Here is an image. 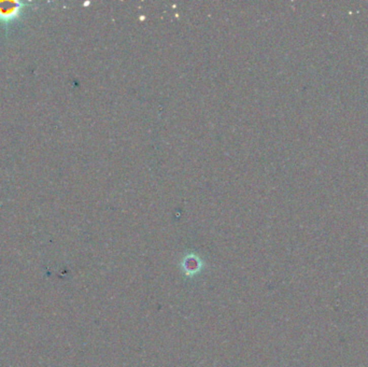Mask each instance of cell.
Here are the masks:
<instances>
[{
    "label": "cell",
    "instance_id": "cell-1",
    "mask_svg": "<svg viewBox=\"0 0 368 367\" xmlns=\"http://www.w3.org/2000/svg\"><path fill=\"white\" fill-rule=\"evenodd\" d=\"M28 6L27 3L23 2H12V0H6L0 2V22L8 25L19 18L23 12L24 7Z\"/></svg>",
    "mask_w": 368,
    "mask_h": 367
}]
</instances>
